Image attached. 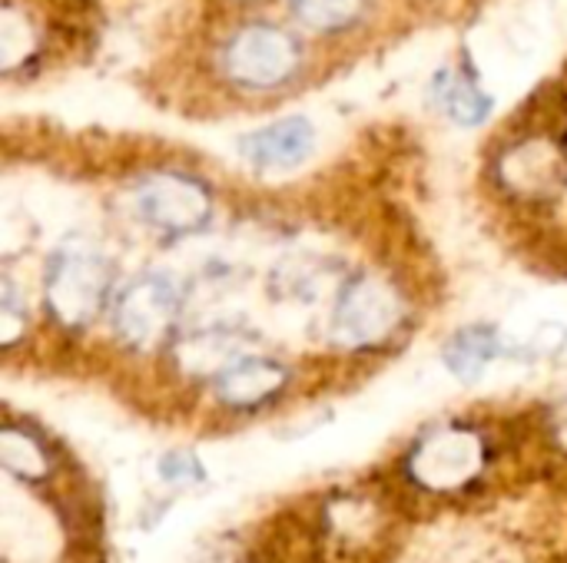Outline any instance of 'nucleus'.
<instances>
[{
  "instance_id": "nucleus-1",
  "label": "nucleus",
  "mask_w": 567,
  "mask_h": 563,
  "mask_svg": "<svg viewBox=\"0 0 567 563\" xmlns=\"http://www.w3.org/2000/svg\"><path fill=\"white\" fill-rule=\"evenodd\" d=\"M110 285H113L110 262L90 242L70 239L50 259L47 282H43L47 309L60 325L83 329L103 312L110 299Z\"/></svg>"
},
{
  "instance_id": "nucleus-2",
  "label": "nucleus",
  "mask_w": 567,
  "mask_h": 563,
  "mask_svg": "<svg viewBox=\"0 0 567 563\" xmlns=\"http://www.w3.org/2000/svg\"><path fill=\"white\" fill-rule=\"evenodd\" d=\"M399 319H402V302L395 289L372 272H359L339 292L332 312V342L342 348L382 345L399 329Z\"/></svg>"
},
{
  "instance_id": "nucleus-3",
  "label": "nucleus",
  "mask_w": 567,
  "mask_h": 563,
  "mask_svg": "<svg viewBox=\"0 0 567 563\" xmlns=\"http://www.w3.org/2000/svg\"><path fill=\"white\" fill-rule=\"evenodd\" d=\"M179 305H183V295H179L176 279L163 272H146L116 295L113 322L126 345L153 348L173 329Z\"/></svg>"
},
{
  "instance_id": "nucleus-4",
  "label": "nucleus",
  "mask_w": 567,
  "mask_h": 563,
  "mask_svg": "<svg viewBox=\"0 0 567 563\" xmlns=\"http://www.w3.org/2000/svg\"><path fill=\"white\" fill-rule=\"evenodd\" d=\"M226 73L246 90H276L299 66V43L269 23H252L239 30L226 46Z\"/></svg>"
},
{
  "instance_id": "nucleus-5",
  "label": "nucleus",
  "mask_w": 567,
  "mask_h": 563,
  "mask_svg": "<svg viewBox=\"0 0 567 563\" xmlns=\"http://www.w3.org/2000/svg\"><path fill=\"white\" fill-rule=\"evenodd\" d=\"M136 209L153 229L166 236H186L209 222L213 199L203 183L183 173H153L136 189Z\"/></svg>"
},
{
  "instance_id": "nucleus-6",
  "label": "nucleus",
  "mask_w": 567,
  "mask_h": 563,
  "mask_svg": "<svg viewBox=\"0 0 567 563\" xmlns=\"http://www.w3.org/2000/svg\"><path fill=\"white\" fill-rule=\"evenodd\" d=\"M485 465V445L468 428H442L429 435L409 458L412 478L429 491H455Z\"/></svg>"
},
{
  "instance_id": "nucleus-7",
  "label": "nucleus",
  "mask_w": 567,
  "mask_h": 563,
  "mask_svg": "<svg viewBox=\"0 0 567 563\" xmlns=\"http://www.w3.org/2000/svg\"><path fill=\"white\" fill-rule=\"evenodd\" d=\"M316 146V129L306 116H286L269 123L266 129L249 133L239 143V153L259 169H292L309 159Z\"/></svg>"
},
{
  "instance_id": "nucleus-8",
  "label": "nucleus",
  "mask_w": 567,
  "mask_h": 563,
  "mask_svg": "<svg viewBox=\"0 0 567 563\" xmlns=\"http://www.w3.org/2000/svg\"><path fill=\"white\" fill-rule=\"evenodd\" d=\"M502 183L512 192L545 196L561 186L565 153L551 139H522L502 156Z\"/></svg>"
},
{
  "instance_id": "nucleus-9",
  "label": "nucleus",
  "mask_w": 567,
  "mask_h": 563,
  "mask_svg": "<svg viewBox=\"0 0 567 563\" xmlns=\"http://www.w3.org/2000/svg\"><path fill=\"white\" fill-rule=\"evenodd\" d=\"M289 382V372L259 355H239L216 375V395L229 408H259L272 402Z\"/></svg>"
},
{
  "instance_id": "nucleus-10",
  "label": "nucleus",
  "mask_w": 567,
  "mask_h": 563,
  "mask_svg": "<svg viewBox=\"0 0 567 563\" xmlns=\"http://www.w3.org/2000/svg\"><path fill=\"white\" fill-rule=\"evenodd\" d=\"M432 93H435L439 106L445 110V116L462 123V126L482 123L492 110L488 93L462 70H442L432 83Z\"/></svg>"
},
{
  "instance_id": "nucleus-11",
  "label": "nucleus",
  "mask_w": 567,
  "mask_h": 563,
  "mask_svg": "<svg viewBox=\"0 0 567 563\" xmlns=\"http://www.w3.org/2000/svg\"><path fill=\"white\" fill-rule=\"evenodd\" d=\"M502 355V338L495 329L488 325H472L462 329L449 348H445V365L452 368V375H458L462 382H478L485 375V368Z\"/></svg>"
},
{
  "instance_id": "nucleus-12",
  "label": "nucleus",
  "mask_w": 567,
  "mask_h": 563,
  "mask_svg": "<svg viewBox=\"0 0 567 563\" xmlns=\"http://www.w3.org/2000/svg\"><path fill=\"white\" fill-rule=\"evenodd\" d=\"M243 355L239 348V335L236 332H226V329H216V332H203V335H193L186 345H183V358L203 372H213L219 375L229 362H236Z\"/></svg>"
},
{
  "instance_id": "nucleus-13",
  "label": "nucleus",
  "mask_w": 567,
  "mask_h": 563,
  "mask_svg": "<svg viewBox=\"0 0 567 563\" xmlns=\"http://www.w3.org/2000/svg\"><path fill=\"white\" fill-rule=\"evenodd\" d=\"M289 10L299 23L329 33L352 27L362 17L365 0H289Z\"/></svg>"
},
{
  "instance_id": "nucleus-14",
  "label": "nucleus",
  "mask_w": 567,
  "mask_h": 563,
  "mask_svg": "<svg viewBox=\"0 0 567 563\" xmlns=\"http://www.w3.org/2000/svg\"><path fill=\"white\" fill-rule=\"evenodd\" d=\"M0 458L3 465L13 471V475H23V478H37L47 471V451L40 448V441H33L27 431L20 428H7L3 431V441H0Z\"/></svg>"
},
{
  "instance_id": "nucleus-15",
  "label": "nucleus",
  "mask_w": 567,
  "mask_h": 563,
  "mask_svg": "<svg viewBox=\"0 0 567 563\" xmlns=\"http://www.w3.org/2000/svg\"><path fill=\"white\" fill-rule=\"evenodd\" d=\"M0 319H3V345H13V338H17V332H20V312L13 309V302H10V295L3 299V309H0Z\"/></svg>"
}]
</instances>
